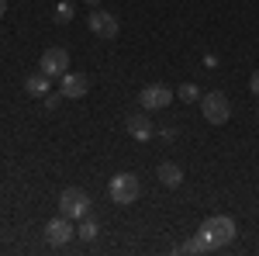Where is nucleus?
I'll return each mask as SVG.
<instances>
[{
    "label": "nucleus",
    "instance_id": "nucleus-1",
    "mask_svg": "<svg viewBox=\"0 0 259 256\" xmlns=\"http://www.w3.org/2000/svg\"><path fill=\"white\" fill-rule=\"evenodd\" d=\"M200 232L214 242V249H221V246H228L235 239V218L232 215H211V218H204Z\"/></svg>",
    "mask_w": 259,
    "mask_h": 256
},
{
    "label": "nucleus",
    "instance_id": "nucleus-2",
    "mask_svg": "<svg viewBox=\"0 0 259 256\" xmlns=\"http://www.w3.org/2000/svg\"><path fill=\"white\" fill-rule=\"evenodd\" d=\"M107 194H111V201L114 204H135L142 194V184L135 173H118V177H111V184H107Z\"/></svg>",
    "mask_w": 259,
    "mask_h": 256
},
{
    "label": "nucleus",
    "instance_id": "nucleus-3",
    "mask_svg": "<svg viewBox=\"0 0 259 256\" xmlns=\"http://www.w3.org/2000/svg\"><path fill=\"white\" fill-rule=\"evenodd\" d=\"M59 215L73 218V222H80V218L90 215V197H87V191L83 187H66L59 197Z\"/></svg>",
    "mask_w": 259,
    "mask_h": 256
},
{
    "label": "nucleus",
    "instance_id": "nucleus-4",
    "mask_svg": "<svg viewBox=\"0 0 259 256\" xmlns=\"http://www.w3.org/2000/svg\"><path fill=\"white\" fill-rule=\"evenodd\" d=\"M200 111H204V121H211V125H225V121L232 118V100L225 97L221 90H211V94L200 97Z\"/></svg>",
    "mask_w": 259,
    "mask_h": 256
},
{
    "label": "nucleus",
    "instance_id": "nucleus-5",
    "mask_svg": "<svg viewBox=\"0 0 259 256\" xmlns=\"http://www.w3.org/2000/svg\"><path fill=\"white\" fill-rule=\"evenodd\" d=\"M173 97H177V90H169L166 83H149V87L139 94V100H142L145 111H162V107L173 104Z\"/></svg>",
    "mask_w": 259,
    "mask_h": 256
},
{
    "label": "nucleus",
    "instance_id": "nucleus-6",
    "mask_svg": "<svg viewBox=\"0 0 259 256\" xmlns=\"http://www.w3.org/2000/svg\"><path fill=\"white\" fill-rule=\"evenodd\" d=\"M66 66H69V52L62 49V45H52V49H45L38 59V69L45 77H62L66 73Z\"/></svg>",
    "mask_w": 259,
    "mask_h": 256
},
{
    "label": "nucleus",
    "instance_id": "nucleus-7",
    "mask_svg": "<svg viewBox=\"0 0 259 256\" xmlns=\"http://www.w3.org/2000/svg\"><path fill=\"white\" fill-rule=\"evenodd\" d=\"M90 31L97 35V39H118V31H121V24L118 18L111 14V11H90Z\"/></svg>",
    "mask_w": 259,
    "mask_h": 256
},
{
    "label": "nucleus",
    "instance_id": "nucleus-8",
    "mask_svg": "<svg viewBox=\"0 0 259 256\" xmlns=\"http://www.w3.org/2000/svg\"><path fill=\"white\" fill-rule=\"evenodd\" d=\"M73 236H76V229H73V218H66V215L52 218V222L45 225V239H49L52 246H66V242H69Z\"/></svg>",
    "mask_w": 259,
    "mask_h": 256
},
{
    "label": "nucleus",
    "instance_id": "nucleus-9",
    "mask_svg": "<svg viewBox=\"0 0 259 256\" xmlns=\"http://www.w3.org/2000/svg\"><path fill=\"white\" fill-rule=\"evenodd\" d=\"M62 97H69V100H80V97H87L90 94V77L87 73H62Z\"/></svg>",
    "mask_w": 259,
    "mask_h": 256
},
{
    "label": "nucleus",
    "instance_id": "nucleus-10",
    "mask_svg": "<svg viewBox=\"0 0 259 256\" xmlns=\"http://www.w3.org/2000/svg\"><path fill=\"white\" fill-rule=\"evenodd\" d=\"M124 128H128V135L139 138V142H149V138L156 135V125L149 121V115H145V111H139V115H128V118H124Z\"/></svg>",
    "mask_w": 259,
    "mask_h": 256
},
{
    "label": "nucleus",
    "instance_id": "nucleus-11",
    "mask_svg": "<svg viewBox=\"0 0 259 256\" xmlns=\"http://www.w3.org/2000/svg\"><path fill=\"white\" fill-rule=\"evenodd\" d=\"M156 177H159L162 187H180V184H183V170H180L177 163H159Z\"/></svg>",
    "mask_w": 259,
    "mask_h": 256
},
{
    "label": "nucleus",
    "instance_id": "nucleus-12",
    "mask_svg": "<svg viewBox=\"0 0 259 256\" xmlns=\"http://www.w3.org/2000/svg\"><path fill=\"white\" fill-rule=\"evenodd\" d=\"M49 80L52 77H45V73H31V77L24 80V90H28V94H31V97H45V94H49Z\"/></svg>",
    "mask_w": 259,
    "mask_h": 256
},
{
    "label": "nucleus",
    "instance_id": "nucleus-13",
    "mask_svg": "<svg viewBox=\"0 0 259 256\" xmlns=\"http://www.w3.org/2000/svg\"><path fill=\"white\" fill-rule=\"evenodd\" d=\"M97 232H100V225L94 222V218H80V229H76V236H80L83 242H94V239H97Z\"/></svg>",
    "mask_w": 259,
    "mask_h": 256
},
{
    "label": "nucleus",
    "instance_id": "nucleus-14",
    "mask_svg": "<svg viewBox=\"0 0 259 256\" xmlns=\"http://www.w3.org/2000/svg\"><path fill=\"white\" fill-rule=\"evenodd\" d=\"M177 97L183 100V104H197V100H200L197 83H180V87H177Z\"/></svg>",
    "mask_w": 259,
    "mask_h": 256
},
{
    "label": "nucleus",
    "instance_id": "nucleus-15",
    "mask_svg": "<svg viewBox=\"0 0 259 256\" xmlns=\"http://www.w3.org/2000/svg\"><path fill=\"white\" fill-rule=\"evenodd\" d=\"M73 14H76V7H73L69 0H62V4H56V14H52V18L59 21V24H69V21H73Z\"/></svg>",
    "mask_w": 259,
    "mask_h": 256
},
{
    "label": "nucleus",
    "instance_id": "nucleus-16",
    "mask_svg": "<svg viewBox=\"0 0 259 256\" xmlns=\"http://www.w3.org/2000/svg\"><path fill=\"white\" fill-rule=\"evenodd\" d=\"M41 100H45V107H49V111H56V107H59V100H62V90H59V94H52V90H49Z\"/></svg>",
    "mask_w": 259,
    "mask_h": 256
},
{
    "label": "nucleus",
    "instance_id": "nucleus-17",
    "mask_svg": "<svg viewBox=\"0 0 259 256\" xmlns=\"http://www.w3.org/2000/svg\"><path fill=\"white\" fill-rule=\"evenodd\" d=\"M249 87H252V94H259V69L252 73V77H249Z\"/></svg>",
    "mask_w": 259,
    "mask_h": 256
},
{
    "label": "nucleus",
    "instance_id": "nucleus-18",
    "mask_svg": "<svg viewBox=\"0 0 259 256\" xmlns=\"http://www.w3.org/2000/svg\"><path fill=\"white\" fill-rule=\"evenodd\" d=\"M204 66L207 69H218V56H204Z\"/></svg>",
    "mask_w": 259,
    "mask_h": 256
},
{
    "label": "nucleus",
    "instance_id": "nucleus-19",
    "mask_svg": "<svg viewBox=\"0 0 259 256\" xmlns=\"http://www.w3.org/2000/svg\"><path fill=\"white\" fill-rule=\"evenodd\" d=\"M4 11H7V0H0V18H4Z\"/></svg>",
    "mask_w": 259,
    "mask_h": 256
},
{
    "label": "nucleus",
    "instance_id": "nucleus-20",
    "mask_svg": "<svg viewBox=\"0 0 259 256\" xmlns=\"http://www.w3.org/2000/svg\"><path fill=\"white\" fill-rule=\"evenodd\" d=\"M87 4H97V0H87Z\"/></svg>",
    "mask_w": 259,
    "mask_h": 256
},
{
    "label": "nucleus",
    "instance_id": "nucleus-21",
    "mask_svg": "<svg viewBox=\"0 0 259 256\" xmlns=\"http://www.w3.org/2000/svg\"><path fill=\"white\" fill-rule=\"evenodd\" d=\"M256 115H259V111H256Z\"/></svg>",
    "mask_w": 259,
    "mask_h": 256
}]
</instances>
